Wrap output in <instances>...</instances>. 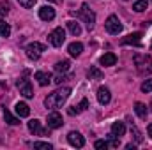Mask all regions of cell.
Here are the masks:
<instances>
[{
	"mask_svg": "<svg viewBox=\"0 0 152 150\" xmlns=\"http://www.w3.org/2000/svg\"><path fill=\"white\" fill-rule=\"evenodd\" d=\"M9 9H11L9 2H2V4H0V14H7V12H9Z\"/></svg>",
	"mask_w": 152,
	"mask_h": 150,
	"instance_id": "cell-31",
	"label": "cell"
},
{
	"mask_svg": "<svg viewBox=\"0 0 152 150\" xmlns=\"http://www.w3.org/2000/svg\"><path fill=\"white\" fill-rule=\"evenodd\" d=\"M4 120H5L7 124H11V125H18V124H20V118H16L12 113L9 111V110H5V108H4Z\"/></svg>",
	"mask_w": 152,
	"mask_h": 150,
	"instance_id": "cell-18",
	"label": "cell"
},
{
	"mask_svg": "<svg viewBox=\"0 0 152 150\" xmlns=\"http://www.w3.org/2000/svg\"><path fill=\"white\" fill-rule=\"evenodd\" d=\"M67 141H69L73 147H76V149H81V147L85 145V138H83L80 133H76V131H71V133L67 134Z\"/></svg>",
	"mask_w": 152,
	"mask_h": 150,
	"instance_id": "cell-8",
	"label": "cell"
},
{
	"mask_svg": "<svg viewBox=\"0 0 152 150\" xmlns=\"http://www.w3.org/2000/svg\"><path fill=\"white\" fill-rule=\"evenodd\" d=\"M67 30L73 34V36H80L81 34V27H80V23H76V21H67Z\"/></svg>",
	"mask_w": 152,
	"mask_h": 150,
	"instance_id": "cell-20",
	"label": "cell"
},
{
	"mask_svg": "<svg viewBox=\"0 0 152 150\" xmlns=\"http://www.w3.org/2000/svg\"><path fill=\"white\" fill-rule=\"evenodd\" d=\"M134 111H136V115H138L140 118H145V117H147V106H145L143 103H136V104H134Z\"/></svg>",
	"mask_w": 152,
	"mask_h": 150,
	"instance_id": "cell-21",
	"label": "cell"
},
{
	"mask_svg": "<svg viewBox=\"0 0 152 150\" xmlns=\"http://www.w3.org/2000/svg\"><path fill=\"white\" fill-rule=\"evenodd\" d=\"M39 18H41L42 21H51V20L55 18V9L50 7V5H42V7L39 9Z\"/></svg>",
	"mask_w": 152,
	"mask_h": 150,
	"instance_id": "cell-11",
	"label": "cell"
},
{
	"mask_svg": "<svg viewBox=\"0 0 152 150\" xmlns=\"http://www.w3.org/2000/svg\"><path fill=\"white\" fill-rule=\"evenodd\" d=\"M34 149H41V150H51L50 143H44V141H36L34 143Z\"/></svg>",
	"mask_w": 152,
	"mask_h": 150,
	"instance_id": "cell-29",
	"label": "cell"
},
{
	"mask_svg": "<svg viewBox=\"0 0 152 150\" xmlns=\"http://www.w3.org/2000/svg\"><path fill=\"white\" fill-rule=\"evenodd\" d=\"M99 62H101V66H115L117 64V57H115V53H104L101 58H99Z\"/></svg>",
	"mask_w": 152,
	"mask_h": 150,
	"instance_id": "cell-14",
	"label": "cell"
},
{
	"mask_svg": "<svg viewBox=\"0 0 152 150\" xmlns=\"http://www.w3.org/2000/svg\"><path fill=\"white\" fill-rule=\"evenodd\" d=\"M104 27H106V30H108L112 36H117V34H120V32H122V23H120V20H118L115 14L108 16V20H106Z\"/></svg>",
	"mask_w": 152,
	"mask_h": 150,
	"instance_id": "cell-4",
	"label": "cell"
},
{
	"mask_svg": "<svg viewBox=\"0 0 152 150\" xmlns=\"http://www.w3.org/2000/svg\"><path fill=\"white\" fill-rule=\"evenodd\" d=\"M131 134L134 136V141H136V143H142V141H143V136H142V133L138 131V127L133 125V127H131Z\"/></svg>",
	"mask_w": 152,
	"mask_h": 150,
	"instance_id": "cell-25",
	"label": "cell"
},
{
	"mask_svg": "<svg viewBox=\"0 0 152 150\" xmlns=\"http://www.w3.org/2000/svg\"><path fill=\"white\" fill-rule=\"evenodd\" d=\"M67 51H69V55L78 57V55L83 51V44H81V42H71V44H69V48H67Z\"/></svg>",
	"mask_w": 152,
	"mask_h": 150,
	"instance_id": "cell-17",
	"label": "cell"
},
{
	"mask_svg": "<svg viewBox=\"0 0 152 150\" xmlns=\"http://www.w3.org/2000/svg\"><path fill=\"white\" fill-rule=\"evenodd\" d=\"M18 88H20V94H21L23 97H27V99L34 97V90H32V85H30L28 79H25V78L18 79Z\"/></svg>",
	"mask_w": 152,
	"mask_h": 150,
	"instance_id": "cell-6",
	"label": "cell"
},
{
	"mask_svg": "<svg viewBox=\"0 0 152 150\" xmlns=\"http://www.w3.org/2000/svg\"><path fill=\"white\" fill-rule=\"evenodd\" d=\"M69 67H71V62L69 60H60V62L55 64V71L57 73H67Z\"/></svg>",
	"mask_w": 152,
	"mask_h": 150,
	"instance_id": "cell-19",
	"label": "cell"
},
{
	"mask_svg": "<svg viewBox=\"0 0 152 150\" xmlns=\"http://www.w3.org/2000/svg\"><path fill=\"white\" fill-rule=\"evenodd\" d=\"M151 111H152V103H151Z\"/></svg>",
	"mask_w": 152,
	"mask_h": 150,
	"instance_id": "cell-37",
	"label": "cell"
},
{
	"mask_svg": "<svg viewBox=\"0 0 152 150\" xmlns=\"http://www.w3.org/2000/svg\"><path fill=\"white\" fill-rule=\"evenodd\" d=\"M112 134L117 136V138H120V136L126 134V125H124V122H115L113 125H112Z\"/></svg>",
	"mask_w": 152,
	"mask_h": 150,
	"instance_id": "cell-15",
	"label": "cell"
},
{
	"mask_svg": "<svg viewBox=\"0 0 152 150\" xmlns=\"http://www.w3.org/2000/svg\"><path fill=\"white\" fill-rule=\"evenodd\" d=\"M126 149H127V150H134V149H136V145H133V143H129V145H126Z\"/></svg>",
	"mask_w": 152,
	"mask_h": 150,
	"instance_id": "cell-34",
	"label": "cell"
},
{
	"mask_svg": "<svg viewBox=\"0 0 152 150\" xmlns=\"http://www.w3.org/2000/svg\"><path fill=\"white\" fill-rule=\"evenodd\" d=\"M20 2V5H23L25 9H30V7H34V4L37 2V0H18Z\"/></svg>",
	"mask_w": 152,
	"mask_h": 150,
	"instance_id": "cell-30",
	"label": "cell"
},
{
	"mask_svg": "<svg viewBox=\"0 0 152 150\" xmlns=\"http://www.w3.org/2000/svg\"><path fill=\"white\" fill-rule=\"evenodd\" d=\"M94 147H96V149H99V150H103V149L106 150L110 145H108V141H106V140H97V141L94 143Z\"/></svg>",
	"mask_w": 152,
	"mask_h": 150,
	"instance_id": "cell-28",
	"label": "cell"
},
{
	"mask_svg": "<svg viewBox=\"0 0 152 150\" xmlns=\"http://www.w3.org/2000/svg\"><path fill=\"white\" fill-rule=\"evenodd\" d=\"M147 131H149V136L152 138V124H149V127H147Z\"/></svg>",
	"mask_w": 152,
	"mask_h": 150,
	"instance_id": "cell-35",
	"label": "cell"
},
{
	"mask_svg": "<svg viewBox=\"0 0 152 150\" xmlns=\"http://www.w3.org/2000/svg\"><path fill=\"white\" fill-rule=\"evenodd\" d=\"M69 78H71V76H69ZM69 78L64 76V73H58V74L53 78V83H55V85H62V81H66V79H69Z\"/></svg>",
	"mask_w": 152,
	"mask_h": 150,
	"instance_id": "cell-26",
	"label": "cell"
},
{
	"mask_svg": "<svg viewBox=\"0 0 152 150\" xmlns=\"http://www.w3.org/2000/svg\"><path fill=\"white\" fill-rule=\"evenodd\" d=\"M50 42H51V46H55V48H58V46H62L64 44V41H66V30L62 28V27H58V28H55L50 36Z\"/></svg>",
	"mask_w": 152,
	"mask_h": 150,
	"instance_id": "cell-5",
	"label": "cell"
},
{
	"mask_svg": "<svg viewBox=\"0 0 152 150\" xmlns=\"http://www.w3.org/2000/svg\"><path fill=\"white\" fill-rule=\"evenodd\" d=\"M25 51H27V57H28L30 60H37L39 57H41V53L46 51V46L41 44V42H30V44L25 48Z\"/></svg>",
	"mask_w": 152,
	"mask_h": 150,
	"instance_id": "cell-3",
	"label": "cell"
},
{
	"mask_svg": "<svg viewBox=\"0 0 152 150\" xmlns=\"http://www.w3.org/2000/svg\"><path fill=\"white\" fill-rule=\"evenodd\" d=\"M28 131L34 133V134H37V136H46V134H50L48 129H42V127H41V122H39V120H30V122H28Z\"/></svg>",
	"mask_w": 152,
	"mask_h": 150,
	"instance_id": "cell-10",
	"label": "cell"
},
{
	"mask_svg": "<svg viewBox=\"0 0 152 150\" xmlns=\"http://www.w3.org/2000/svg\"><path fill=\"white\" fill-rule=\"evenodd\" d=\"M34 78L37 79V83L41 87H46V85L51 83V74H50V73H44V71H37V73L34 74Z\"/></svg>",
	"mask_w": 152,
	"mask_h": 150,
	"instance_id": "cell-13",
	"label": "cell"
},
{
	"mask_svg": "<svg viewBox=\"0 0 152 150\" xmlns=\"http://www.w3.org/2000/svg\"><path fill=\"white\" fill-rule=\"evenodd\" d=\"M78 16L85 21V25H87V28H88V30H90V28H94V25H96V14H94V11H90V7H88L87 4H83V5H81V9H80Z\"/></svg>",
	"mask_w": 152,
	"mask_h": 150,
	"instance_id": "cell-2",
	"label": "cell"
},
{
	"mask_svg": "<svg viewBox=\"0 0 152 150\" xmlns=\"http://www.w3.org/2000/svg\"><path fill=\"white\" fill-rule=\"evenodd\" d=\"M14 110L18 113V117H28V115H30V108H28L27 103H16Z\"/></svg>",
	"mask_w": 152,
	"mask_h": 150,
	"instance_id": "cell-16",
	"label": "cell"
},
{
	"mask_svg": "<svg viewBox=\"0 0 152 150\" xmlns=\"http://www.w3.org/2000/svg\"><path fill=\"white\" fill-rule=\"evenodd\" d=\"M50 2H60V0H50Z\"/></svg>",
	"mask_w": 152,
	"mask_h": 150,
	"instance_id": "cell-36",
	"label": "cell"
},
{
	"mask_svg": "<svg viewBox=\"0 0 152 150\" xmlns=\"http://www.w3.org/2000/svg\"><path fill=\"white\" fill-rule=\"evenodd\" d=\"M142 92H145V94L152 92V79H147V81L142 83Z\"/></svg>",
	"mask_w": 152,
	"mask_h": 150,
	"instance_id": "cell-27",
	"label": "cell"
},
{
	"mask_svg": "<svg viewBox=\"0 0 152 150\" xmlns=\"http://www.w3.org/2000/svg\"><path fill=\"white\" fill-rule=\"evenodd\" d=\"M0 36H2V37H9V36H11V27H9V23H5L4 20H0Z\"/></svg>",
	"mask_w": 152,
	"mask_h": 150,
	"instance_id": "cell-23",
	"label": "cell"
},
{
	"mask_svg": "<svg viewBox=\"0 0 152 150\" xmlns=\"http://www.w3.org/2000/svg\"><path fill=\"white\" fill-rule=\"evenodd\" d=\"M147 7H149V2H147V0H136V2L133 4V9H134L136 12H143Z\"/></svg>",
	"mask_w": 152,
	"mask_h": 150,
	"instance_id": "cell-22",
	"label": "cell"
},
{
	"mask_svg": "<svg viewBox=\"0 0 152 150\" xmlns=\"http://www.w3.org/2000/svg\"><path fill=\"white\" fill-rule=\"evenodd\" d=\"M48 129H58V127H62V124H64V120H62V115L57 111L50 113L48 115Z\"/></svg>",
	"mask_w": 152,
	"mask_h": 150,
	"instance_id": "cell-7",
	"label": "cell"
},
{
	"mask_svg": "<svg viewBox=\"0 0 152 150\" xmlns=\"http://www.w3.org/2000/svg\"><path fill=\"white\" fill-rule=\"evenodd\" d=\"M97 101H99V104H108V103L112 101L110 88H106V87H101V88L97 90Z\"/></svg>",
	"mask_w": 152,
	"mask_h": 150,
	"instance_id": "cell-12",
	"label": "cell"
},
{
	"mask_svg": "<svg viewBox=\"0 0 152 150\" xmlns=\"http://www.w3.org/2000/svg\"><path fill=\"white\" fill-rule=\"evenodd\" d=\"M78 108H80V110H81V111H85V110H87V108H88V101H87V99H83V101H81V103H80V104H78Z\"/></svg>",
	"mask_w": 152,
	"mask_h": 150,
	"instance_id": "cell-32",
	"label": "cell"
},
{
	"mask_svg": "<svg viewBox=\"0 0 152 150\" xmlns=\"http://www.w3.org/2000/svg\"><path fill=\"white\" fill-rule=\"evenodd\" d=\"M69 95H71V88H69V87H62V88L55 90L53 94H50V95L44 99V104H46V108L58 110V108L64 106V103L67 101Z\"/></svg>",
	"mask_w": 152,
	"mask_h": 150,
	"instance_id": "cell-1",
	"label": "cell"
},
{
	"mask_svg": "<svg viewBox=\"0 0 152 150\" xmlns=\"http://www.w3.org/2000/svg\"><path fill=\"white\" fill-rule=\"evenodd\" d=\"M88 78L90 79H103V71L97 67H90L88 69Z\"/></svg>",
	"mask_w": 152,
	"mask_h": 150,
	"instance_id": "cell-24",
	"label": "cell"
},
{
	"mask_svg": "<svg viewBox=\"0 0 152 150\" xmlns=\"http://www.w3.org/2000/svg\"><path fill=\"white\" fill-rule=\"evenodd\" d=\"M80 111H81V110H80L78 106H71V108H69V115H76V113H80Z\"/></svg>",
	"mask_w": 152,
	"mask_h": 150,
	"instance_id": "cell-33",
	"label": "cell"
},
{
	"mask_svg": "<svg viewBox=\"0 0 152 150\" xmlns=\"http://www.w3.org/2000/svg\"><path fill=\"white\" fill-rule=\"evenodd\" d=\"M142 37H143V34H142V32H134V34H129V36H126V37L122 39L120 42H122V44H133V46H142Z\"/></svg>",
	"mask_w": 152,
	"mask_h": 150,
	"instance_id": "cell-9",
	"label": "cell"
}]
</instances>
